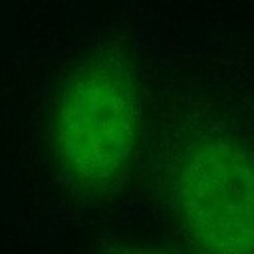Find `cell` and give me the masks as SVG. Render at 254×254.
Returning a JSON list of instances; mask_svg holds the SVG:
<instances>
[{
    "mask_svg": "<svg viewBox=\"0 0 254 254\" xmlns=\"http://www.w3.org/2000/svg\"><path fill=\"white\" fill-rule=\"evenodd\" d=\"M129 131V95L111 71L91 67L67 85L58 109V147L77 179L109 177L123 161Z\"/></svg>",
    "mask_w": 254,
    "mask_h": 254,
    "instance_id": "1",
    "label": "cell"
}]
</instances>
